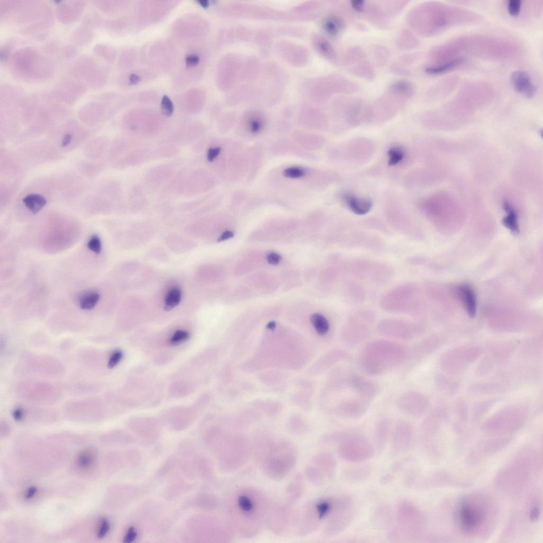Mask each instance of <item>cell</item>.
Masks as SVG:
<instances>
[{"mask_svg":"<svg viewBox=\"0 0 543 543\" xmlns=\"http://www.w3.org/2000/svg\"><path fill=\"white\" fill-rule=\"evenodd\" d=\"M393 518V512L387 504H383L374 510L372 516L374 525L379 529H388L391 527Z\"/></svg>","mask_w":543,"mask_h":543,"instance_id":"17","label":"cell"},{"mask_svg":"<svg viewBox=\"0 0 543 543\" xmlns=\"http://www.w3.org/2000/svg\"><path fill=\"white\" fill-rule=\"evenodd\" d=\"M505 209L507 212V215L503 219V224L505 227L510 230L512 232L518 233L519 229L518 224L517 213L509 204L505 205Z\"/></svg>","mask_w":543,"mask_h":543,"instance_id":"27","label":"cell"},{"mask_svg":"<svg viewBox=\"0 0 543 543\" xmlns=\"http://www.w3.org/2000/svg\"><path fill=\"white\" fill-rule=\"evenodd\" d=\"M100 295L96 292H89L84 294L79 299V306L83 310H91L97 305L100 300Z\"/></svg>","mask_w":543,"mask_h":543,"instance_id":"26","label":"cell"},{"mask_svg":"<svg viewBox=\"0 0 543 543\" xmlns=\"http://www.w3.org/2000/svg\"><path fill=\"white\" fill-rule=\"evenodd\" d=\"M275 327V323L274 322H270L267 325V327L269 329H274Z\"/></svg>","mask_w":543,"mask_h":543,"instance_id":"48","label":"cell"},{"mask_svg":"<svg viewBox=\"0 0 543 543\" xmlns=\"http://www.w3.org/2000/svg\"><path fill=\"white\" fill-rule=\"evenodd\" d=\"M345 202L354 213L358 215L366 214L372 208V202L367 198H359L352 194L344 196Z\"/></svg>","mask_w":543,"mask_h":543,"instance_id":"19","label":"cell"},{"mask_svg":"<svg viewBox=\"0 0 543 543\" xmlns=\"http://www.w3.org/2000/svg\"><path fill=\"white\" fill-rule=\"evenodd\" d=\"M332 510L326 524L325 532L329 536L340 534L353 521L356 509L353 498L349 495H341L333 498Z\"/></svg>","mask_w":543,"mask_h":543,"instance_id":"7","label":"cell"},{"mask_svg":"<svg viewBox=\"0 0 543 543\" xmlns=\"http://www.w3.org/2000/svg\"><path fill=\"white\" fill-rule=\"evenodd\" d=\"M221 152V148L219 147L215 148H210L208 152L207 159L209 162H213L215 158H216Z\"/></svg>","mask_w":543,"mask_h":543,"instance_id":"39","label":"cell"},{"mask_svg":"<svg viewBox=\"0 0 543 543\" xmlns=\"http://www.w3.org/2000/svg\"><path fill=\"white\" fill-rule=\"evenodd\" d=\"M390 454L397 456L408 452L413 445L414 430L413 425L406 420H401L391 433Z\"/></svg>","mask_w":543,"mask_h":543,"instance_id":"9","label":"cell"},{"mask_svg":"<svg viewBox=\"0 0 543 543\" xmlns=\"http://www.w3.org/2000/svg\"><path fill=\"white\" fill-rule=\"evenodd\" d=\"M488 496L481 493L466 495L454 511L458 529L464 535L477 537L487 534L493 527L497 510Z\"/></svg>","mask_w":543,"mask_h":543,"instance_id":"1","label":"cell"},{"mask_svg":"<svg viewBox=\"0 0 543 543\" xmlns=\"http://www.w3.org/2000/svg\"><path fill=\"white\" fill-rule=\"evenodd\" d=\"M395 527L398 541L401 539H417L423 532L426 519L424 514L414 503L408 501H401L397 505Z\"/></svg>","mask_w":543,"mask_h":543,"instance_id":"6","label":"cell"},{"mask_svg":"<svg viewBox=\"0 0 543 543\" xmlns=\"http://www.w3.org/2000/svg\"><path fill=\"white\" fill-rule=\"evenodd\" d=\"M13 417L17 421H22L24 417L23 410L21 408H17L13 412Z\"/></svg>","mask_w":543,"mask_h":543,"instance_id":"43","label":"cell"},{"mask_svg":"<svg viewBox=\"0 0 543 543\" xmlns=\"http://www.w3.org/2000/svg\"><path fill=\"white\" fill-rule=\"evenodd\" d=\"M72 140V135L70 134L65 135L62 142V146L63 147H66L69 146Z\"/></svg>","mask_w":543,"mask_h":543,"instance_id":"47","label":"cell"},{"mask_svg":"<svg viewBox=\"0 0 543 543\" xmlns=\"http://www.w3.org/2000/svg\"><path fill=\"white\" fill-rule=\"evenodd\" d=\"M371 473V469L368 465L352 466L344 471L345 478L353 482H358L368 479Z\"/></svg>","mask_w":543,"mask_h":543,"instance_id":"22","label":"cell"},{"mask_svg":"<svg viewBox=\"0 0 543 543\" xmlns=\"http://www.w3.org/2000/svg\"><path fill=\"white\" fill-rule=\"evenodd\" d=\"M315 462L320 470L329 478L335 475L337 463L335 457L330 453L323 452L318 454L315 458Z\"/></svg>","mask_w":543,"mask_h":543,"instance_id":"18","label":"cell"},{"mask_svg":"<svg viewBox=\"0 0 543 543\" xmlns=\"http://www.w3.org/2000/svg\"><path fill=\"white\" fill-rule=\"evenodd\" d=\"M95 456L90 451H83L78 457V463L80 466L86 468L90 466L94 462Z\"/></svg>","mask_w":543,"mask_h":543,"instance_id":"30","label":"cell"},{"mask_svg":"<svg viewBox=\"0 0 543 543\" xmlns=\"http://www.w3.org/2000/svg\"><path fill=\"white\" fill-rule=\"evenodd\" d=\"M87 247L91 251L97 254L100 253L101 251V242L100 238L97 235L91 236L88 242Z\"/></svg>","mask_w":543,"mask_h":543,"instance_id":"33","label":"cell"},{"mask_svg":"<svg viewBox=\"0 0 543 543\" xmlns=\"http://www.w3.org/2000/svg\"><path fill=\"white\" fill-rule=\"evenodd\" d=\"M408 356V349L401 344L386 340L373 341L363 349L360 367L370 376H378L399 366Z\"/></svg>","mask_w":543,"mask_h":543,"instance_id":"3","label":"cell"},{"mask_svg":"<svg viewBox=\"0 0 543 543\" xmlns=\"http://www.w3.org/2000/svg\"><path fill=\"white\" fill-rule=\"evenodd\" d=\"M472 38L474 43H473L471 37H469L474 48L463 45L455 39L440 46L438 52H442L443 61L449 58L451 60L454 57L455 58L458 54L462 52L473 54L479 57L501 59L512 57L517 54V48L510 41L492 37L472 36Z\"/></svg>","mask_w":543,"mask_h":543,"instance_id":"4","label":"cell"},{"mask_svg":"<svg viewBox=\"0 0 543 543\" xmlns=\"http://www.w3.org/2000/svg\"><path fill=\"white\" fill-rule=\"evenodd\" d=\"M351 387L358 396L370 402L375 398L380 392V387L377 382L355 373L352 374Z\"/></svg>","mask_w":543,"mask_h":543,"instance_id":"14","label":"cell"},{"mask_svg":"<svg viewBox=\"0 0 543 543\" xmlns=\"http://www.w3.org/2000/svg\"><path fill=\"white\" fill-rule=\"evenodd\" d=\"M364 3L362 1H353L352 2V6L355 10L361 11L364 5Z\"/></svg>","mask_w":543,"mask_h":543,"instance_id":"46","label":"cell"},{"mask_svg":"<svg viewBox=\"0 0 543 543\" xmlns=\"http://www.w3.org/2000/svg\"><path fill=\"white\" fill-rule=\"evenodd\" d=\"M284 175L289 179H299L305 175V171L301 168L289 167L284 171Z\"/></svg>","mask_w":543,"mask_h":543,"instance_id":"34","label":"cell"},{"mask_svg":"<svg viewBox=\"0 0 543 543\" xmlns=\"http://www.w3.org/2000/svg\"><path fill=\"white\" fill-rule=\"evenodd\" d=\"M465 61V59L464 58H455L445 61L443 63L428 67L426 68L425 71L427 73L433 76L444 74L461 67Z\"/></svg>","mask_w":543,"mask_h":543,"instance_id":"20","label":"cell"},{"mask_svg":"<svg viewBox=\"0 0 543 543\" xmlns=\"http://www.w3.org/2000/svg\"><path fill=\"white\" fill-rule=\"evenodd\" d=\"M511 82L517 92L528 98L535 96L537 88L527 72L521 70L513 72L511 76Z\"/></svg>","mask_w":543,"mask_h":543,"instance_id":"15","label":"cell"},{"mask_svg":"<svg viewBox=\"0 0 543 543\" xmlns=\"http://www.w3.org/2000/svg\"><path fill=\"white\" fill-rule=\"evenodd\" d=\"M262 125L259 121L255 120L251 121L250 125L251 132L253 133H257L261 129Z\"/></svg>","mask_w":543,"mask_h":543,"instance_id":"42","label":"cell"},{"mask_svg":"<svg viewBox=\"0 0 543 543\" xmlns=\"http://www.w3.org/2000/svg\"><path fill=\"white\" fill-rule=\"evenodd\" d=\"M369 321H351L346 325L341 333V341L349 347L359 345L366 341L370 334Z\"/></svg>","mask_w":543,"mask_h":543,"instance_id":"13","label":"cell"},{"mask_svg":"<svg viewBox=\"0 0 543 543\" xmlns=\"http://www.w3.org/2000/svg\"><path fill=\"white\" fill-rule=\"evenodd\" d=\"M389 161L390 166H395L400 163L404 158V153L399 147H393L388 151Z\"/></svg>","mask_w":543,"mask_h":543,"instance_id":"29","label":"cell"},{"mask_svg":"<svg viewBox=\"0 0 543 543\" xmlns=\"http://www.w3.org/2000/svg\"><path fill=\"white\" fill-rule=\"evenodd\" d=\"M522 7V2L520 0H510L507 3V9L509 14L513 17L518 16Z\"/></svg>","mask_w":543,"mask_h":543,"instance_id":"32","label":"cell"},{"mask_svg":"<svg viewBox=\"0 0 543 543\" xmlns=\"http://www.w3.org/2000/svg\"><path fill=\"white\" fill-rule=\"evenodd\" d=\"M23 202L25 207L34 214L40 212L47 203L44 196L37 194L27 195L23 199Z\"/></svg>","mask_w":543,"mask_h":543,"instance_id":"23","label":"cell"},{"mask_svg":"<svg viewBox=\"0 0 543 543\" xmlns=\"http://www.w3.org/2000/svg\"><path fill=\"white\" fill-rule=\"evenodd\" d=\"M391 426L390 421L387 418L379 420L376 425L374 430V447L378 452L385 448L390 435Z\"/></svg>","mask_w":543,"mask_h":543,"instance_id":"16","label":"cell"},{"mask_svg":"<svg viewBox=\"0 0 543 543\" xmlns=\"http://www.w3.org/2000/svg\"><path fill=\"white\" fill-rule=\"evenodd\" d=\"M189 338L190 334L188 332L184 330H177L172 336L170 343L172 345H179L188 340Z\"/></svg>","mask_w":543,"mask_h":543,"instance_id":"31","label":"cell"},{"mask_svg":"<svg viewBox=\"0 0 543 543\" xmlns=\"http://www.w3.org/2000/svg\"><path fill=\"white\" fill-rule=\"evenodd\" d=\"M266 502L259 492L252 489L236 491L232 504L236 529L241 535L251 536L260 530L266 511Z\"/></svg>","mask_w":543,"mask_h":543,"instance_id":"2","label":"cell"},{"mask_svg":"<svg viewBox=\"0 0 543 543\" xmlns=\"http://www.w3.org/2000/svg\"><path fill=\"white\" fill-rule=\"evenodd\" d=\"M258 445V460L266 474L274 479H281L291 471L296 460L295 447L287 442L261 444Z\"/></svg>","mask_w":543,"mask_h":543,"instance_id":"5","label":"cell"},{"mask_svg":"<svg viewBox=\"0 0 543 543\" xmlns=\"http://www.w3.org/2000/svg\"><path fill=\"white\" fill-rule=\"evenodd\" d=\"M428 405L426 398L414 391H406L396 400V406L402 414L410 417L422 416Z\"/></svg>","mask_w":543,"mask_h":543,"instance_id":"12","label":"cell"},{"mask_svg":"<svg viewBox=\"0 0 543 543\" xmlns=\"http://www.w3.org/2000/svg\"><path fill=\"white\" fill-rule=\"evenodd\" d=\"M282 257L276 252H270L267 256L268 263L270 265H276L280 263Z\"/></svg>","mask_w":543,"mask_h":543,"instance_id":"38","label":"cell"},{"mask_svg":"<svg viewBox=\"0 0 543 543\" xmlns=\"http://www.w3.org/2000/svg\"><path fill=\"white\" fill-rule=\"evenodd\" d=\"M378 330L383 336L403 341L412 340L420 333L416 325L395 320L381 322L378 325Z\"/></svg>","mask_w":543,"mask_h":543,"instance_id":"10","label":"cell"},{"mask_svg":"<svg viewBox=\"0 0 543 543\" xmlns=\"http://www.w3.org/2000/svg\"><path fill=\"white\" fill-rule=\"evenodd\" d=\"M110 524L106 519H104L101 521V523L97 531V535L98 538H104L109 531Z\"/></svg>","mask_w":543,"mask_h":543,"instance_id":"37","label":"cell"},{"mask_svg":"<svg viewBox=\"0 0 543 543\" xmlns=\"http://www.w3.org/2000/svg\"><path fill=\"white\" fill-rule=\"evenodd\" d=\"M234 237V233L231 231H226L222 233L221 236L218 239V241H223L231 238Z\"/></svg>","mask_w":543,"mask_h":543,"instance_id":"45","label":"cell"},{"mask_svg":"<svg viewBox=\"0 0 543 543\" xmlns=\"http://www.w3.org/2000/svg\"><path fill=\"white\" fill-rule=\"evenodd\" d=\"M137 533L133 527L130 528L124 539V542L129 543L132 542L137 537Z\"/></svg>","mask_w":543,"mask_h":543,"instance_id":"41","label":"cell"},{"mask_svg":"<svg viewBox=\"0 0 543 543\" xmlns=\"http://www.w3.org/2000/svg\"><path fill=\"white\" fill-rule=\"evenodd\" d=\"M37 491V488L36 486H32L29 489L27 490L25 493V498L26 499H30L32 498L36 494Z\"/></svg>","mask_w":543,"mask_h":543,"instance_id":"44","label":"cell"},{"mask_svg":"<svg viewBox=\"0 0 543 543\" xmlns=\"http://www.w3.org/2000/svg\"><path fill=\"white\" fill-rule=\"evenodd\" d=\"M458 289L461 298L468 314L471 317H474L476 312L477 303L473 290L470 286L467 285H463Z\"/></svg>","mask_w":543,"mask_h":543,"instance_id":"21","label":"cell"},{"mask_svg":"<svg viewBox=\"0 0 543 543\" xmlns=\"http://www.w3.org/2000/svg\"><path fill=\"white\" fill-rule=\"evenodd\" d=\"M395 87L400 92L403 93H410L411 91V86L409 84L404 81H401L397 83L395 85Z\"/></svg>","mask_w":543,"mask_h":543,"instance_id":"40","label":"cell"},{"mask_svg":"<svg viewBox=\"0 0 543 543\" xmlns=\"http://www.w3.org/2000/svg\"><path fill=\"white\" fill-rule=\"evenodd\" d=\"M338 453L342 460L351 463H361L372 457L375 451L368 440L363 436L346 434L339 443Z\"/></svg>","mask_w":543,"mask_h":543,"instance_id":"8","label":"cell"},{"mask_svg":"<svg viewBox=\"0 0 543 543\" xmlns=\"http://www.w3.org/2000/svg\"><path fill=\"white\" fill-rule=\"evenodd\" d=\"M123 356V352L120 350H115L112 353L109 358L108 367L109 368H113L121 361Z\"/></svg>","mask_w":543,"mask_h":543,"instance_id":"36","label":"cell"},{"mask_svg":"<svg viewBox=\"0 0 543 543\" xmlns=\"http://www.w3.org/2000/svg\"><path fill=\"white\" fill-rule=\"evenodd\" d=\"M370 403L357 395L342 398L335 405V413L341 418L359 419L366 414Z\"/></svg>","mask_w":543,"mask_h":543,"instance_id":"11","label":"cell"},{"mask_svg":"<svg viewBox=\"0 0 543 543\" xmlns=\"http://www.w3.org/2000/svg\"><path fill=\"white\" fill-rule=\"evenodd\" d=\"M162 111L166 116H171L173 113L174 106L172 102L167 97H164L162 102Z\"/></svg>","mask_w":543,"mask_h":543,"instance_id":"35","label":"cell"},{"mask_svg":"<svg viewBox=\"0 0 543 543\" xmlns=\"http://www.w3.org/2000/svg\"><path fill=\"white\" fill-rule=\"evenodd\" d=\"M325 31L332 35L338 34L342 29V22L336 17L327 18L323 23Z\"/></svg>","mask_w":543,"mask_h":543,"instance_id":"28","label":"cell"},{"mask_svg":"<svg viewBox=\"0 0 543 543\" xmlns=\"http://www.w3.org/2000/svg\"><path fill=\"white\" fill-rule=\"evenodd\" d=\"M182 293L179 287H174L169 290L165 298L164 309L166 311H170L179 305L181 303Z\"/></svg>","mask_w":543,"mask_h":543,"instance_id":"24","label":"cell"},{"mask_svg":"<svg viewBox=\"0 0 543 543\" xmlns=\"http://www.w3.org/2000/svg\"><path fill=\"white\" fill-rule=\"evenodd\" d=\"M311 321L318 334L324 336L329 333L330 329V323L324 315L319 313L314 314L311 317Z\"/></svg>","mask_w":543,"mask_h":543,"instance_id":"25","label":"cell"}]
</instances>
